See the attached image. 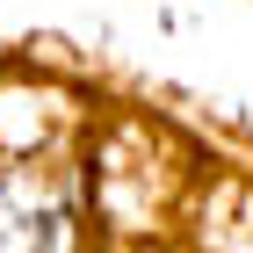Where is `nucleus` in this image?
Listing matches in <instances>:
<instances>
[{
	"instance_id": "f257e3e1",
	"label": "nucleus",
	"mask_w": 253,
	"mask_h": 253,
	"mask_svg": "<svg viewBox=\"0 0 253 253\" xmlns=\"http://www.w3.org/2000/svg\"><path fill=\"white\" fill-rule=\"evenodd\" d=\"M0 253H73V203L37 181H0Z\"/></svg>"
}]
</instances>
